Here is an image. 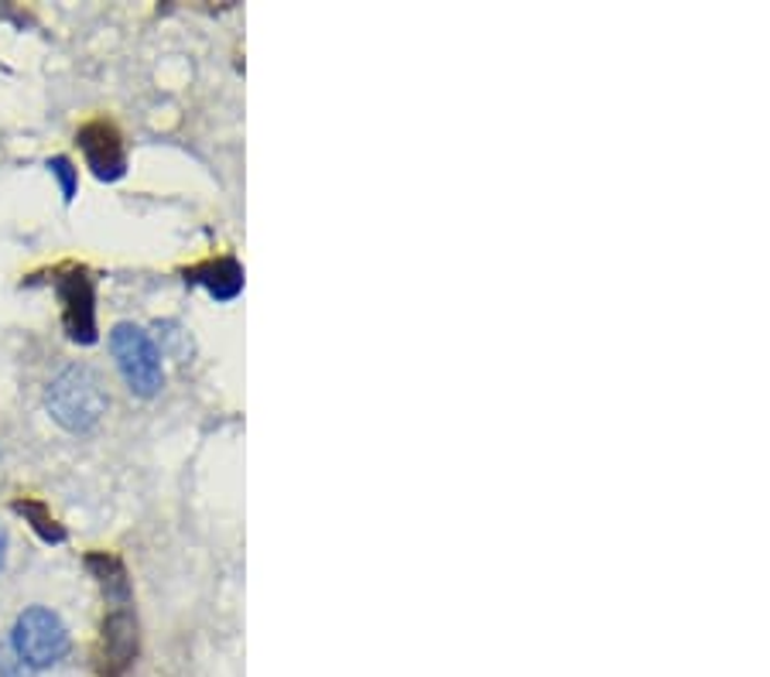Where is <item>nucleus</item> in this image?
<instances>
[{
	"instance_id": "1",
	"label": "nucleus",
	"mask_w": 770,
	"mask_h": 677,
	"mask_svg": "<svg viewBox=\"0 0 770 677\" xmlns=\"http://www.w3.org/2000/svg\"><path fill=\"white\" fill-rule=\"evenodd\" d=\"M45 407L51 414V421L62 425L66 431L86 435L103 421V414L110 407V394L96 370L83 367V363H72V367H66L48 383Z\"/></svg>"
},
{
	"instance_id": "2",
	"label": "nucleus",
	"mask_w": 770,
	"mask_h": 677,
	"mask_svg": "<svg viewBox=\"0 0 770 677\" xmlns=\"http://www.w3.org/2000/svg\"><path fill=\"white\" fill-rule=\"evenodd\" d=\"M69 646H72V637L59 613H51L45 606H28L14 619L11 650L28 670H48L62 664Z\"/></svg>"
},
{
	"instance_id": "3",
	"label": "nucleus",
	"mask_w": 770,
	"mask_h": 677,
	"mask_svg": "<svg viewBox=\"0 0 770 677\" xmlns=\"http://www.w3.org/2000/svg\"><path fill=\"white\" fill-rule=\"evenodd\" d=\"M110 353L117 370L127 383V390L138 397H154L165 387V367H162V349L134 322H120L110 332Z\"/></svg>"
},
{
	"instance_id": "4",
	"label": "nucleus",
	"mask_w": 770,
	"mask_h": 677,
	"mask_svg": "<svg viewBox=\"0 0 770 677\" xmlns=\"http://www.w3.org/2000/svg\"><path fill=\"white\" fill-rule=\"evenodd\" d=\"M62 298V322L72 343L93 346L96 343V292L86 271H72L59 281Z\"/></svg>"
},
{
	"instance_id": "5",
	"label": "nucleus",
	"mask_w": 770,
	"mask_h": 677,
	"mask_svg": "<svg viewBox=\"0 0 770 677\" xmlns=\"http://www.w3.org/2000/svg\"><path fill=\"white\" fill-rule=\"evenodd\" d=\"M80 147L86 154V165L93 168L96 178L103 181H117L127 171V154L120 144L117 127L107 120H93L80 130Z\"/></svg>"
},
{
	"instance_id": "6",
	"label": "nucleus",
	"mask_w": 770,
	"mask_h": 677,
	"mask_svg": "<svg viewBox=\"0 0 770 677\" xmlns=\"http://www.w3.org/2000/svg\"><path fill=\"white\" fill-rule=\"evenodd\" d=\"M123 606L127 603H120L103 622V670L107 674H120L138 654V622Z\"/></svg>"
},
{
	"instance_id": "7",
	"label": "nucleus",
	"mask_w": 770,
	"mask_h": 677,
	"mask_svg": "<svg viewBox=\"0 0 770 677\" xmlns=\"http://www.w3.org/2000/svg\"><path fill=\"white\" fill-rule=\"evenodd\" d=\"M186 281L202 284L216 301H234L244 292V268L234 257H220V260H210V264L189 271Z\"/></svg>"
},
{
	"instance_id": "8",
	"label": "nucleus",
	"mask_w": 770,
	"mask_h": 677,
	"mask_svg": "<svg viewBox=\"0 0 770 677\" xmlns=\"http://www.w3.org/2000/svg\"><path fill=\"white\" fill-rule=\"evenodd\" d=\"M14 510L28 520V524L35 527V534L42 537V541H48V544H62L66 541V527L59 524L56 516L48 513V507L45 503H38V500H14Z\"/></svg>"
},
{
	"instance_id": "9",
	"label": "nucleus",
	"mask_w": 770,
	"mask_h": 677,
	"mask_svg": "<svg viewBox=\"0 0 770 677\" xmlns=\"http://www.w3.org/2000/svg\"><path fill=\"white\" fill-rule=\"evenodd\" d=\"M158 332H162V346H165L178 363H186V359L192 356V339H189V332L178 325V322H162ZM162 346H158V349H162Z\"/></svg>"
},
{
	"instance_id": "10",
	"label": "nucleus",
	"mask_w": 770,
	"mask_h": 677,
	"mask_svg": "<svg viewBox=\"0 0 770 677\" xmlns=\"http://www.w3.org/2000/svg\"><path fill=\"white\" fill-rule=\"evenodd\" d=\"M48 171L59 178L62 199H66V202H72V199H75V189H80V171L72 168V162H69V158H62V154H59V158H51V162H48Z\"/></svg>"
},
{
	"instance_id": "11",
	"label": "nucleus",
	"mask_w": 770,
	"mask_h": 677,
	"mask_svg": "<svg viewBox=\"0 0 770 677\" xmlns=\"http://www.w3.org/2000/svg\"><path fill=\"white\" fill-rule=\"evenodd\" d=\"M8 548H11V541H8V527L0 524V571H4V565H8Z\"/></svg>"
}]
</instances>
